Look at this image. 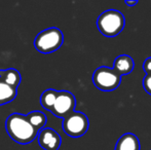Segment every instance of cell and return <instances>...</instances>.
Instances as JSON below:
<instances>
[{
	"label": "cell",
	"instance_id": "obj_2",
	"mask_svg": "<svg viewBox=\"0 0 151 150\" xmlns=\"http://www.w3.org/2000/svg\"><path fill=\"white\" fill-rule=\"evenodd\" d=\"M21 80L20 72L16 69L0 70V106L12 102L17 98Z\"/></svg>",
	"mask_w": 151,
	"mask_h": 150
},
{
	"label": "cell",
	"instance_id": "obj_13",
	"mask_svg": "<svg viewBox=\"0 0 151 150\" xmlns=\"http://www.w3.org/2000/svg\"><path fill=\"white\" fill-rule=\"evenodd\" d=\"M143 88L147 94L151 95V74H148L143 79Z\"/></svg>",
	"mask_w": 151,
	"mask_h": 150
},
{
	"label": "cell",
	"instance_id": "obj_14",
	"mask_svg": "<svg viewBox=\"0 0 151 150\" xmlns=\"http://www.w3.org/2000/svg\"><path fill=\"white\" fill-rule=\"evenodd\" d=\"M143 69H144V71H145L146 75L151 74V57L150 58H147L145 60V62H144V64H143Z\"/></svg>",
	"mask_w": 151,
	"mask_h": 150
},
{
	"label": "cell",
	"instance_id": "obj_12",
	"mask_svg": "<svg viewBox=\"0 0 151 150\" xmlns=\"http://www.w3.org/2000/svg\"><path fill=\"white\" fill-rule=\"evenodd\" d=\"M27 118L30 121V123L38 132H40L41 130H43L44 126H45L46 123V115L44 113L40 112V111H32V112L27 114Z\"/></svg>",
	"mask_w": 151,
	"mask_h": 150
},
{
	"label": "cell",
	"instance_id": "obj_15",
	"mask_svg": "<svg viewBox=\"0 0 151 150\" xmlns=\"http://www.w3.org/2000/svg\"><path fill=\"white\" fill-rule=\"evenodd\" d=\"M124 3H125V5L129 6V7H133V6H135L136 4L138 3V1H137V0H135V1H129V0H125Z\"/></svg>",
	"mask_w": 151,
	"mask_h": 150
},
{
	"label": "cell",
	"instance_id": "obj_1",
	"mask_svg": "<svg viewBox=\"0 0 151 150\" xmlns=\"http://www.w3.org/2000/svg\"><path fill=\"white\" fill-rule=\"evenodd\" d=\"M5 128L8 136L19 144L26 145L38 137V132L30 123L26 115L12 113L6 118Z\"/></svg>",
	"mask_w": 151,
	"mask_h": 150
},
{
	"label": "cell",
	"instance_id": "obj_9",
	"mask_svg": "<svg viewBox=\"0 0 151 150\" xmlns=\"http://www.w3.org/2000/svg\"><path fill=\"white\" fill-rule=\"evenodd\" d=\"M135 68V62L129 55H120L115 59L113 64V70L120 76L129 75Z\"/></svg>",
	"mask_w": 151,
	"mask_h": 150
},
{
	"label": "cell",
	"instance_id": "obj_3",
	"mask_svg": "<svg viewBox=\"0 0 151 150\" xmlns=\"http://www.w3.org/2000/svg\"><path fill=\"white\" fill-rule=\"evenodd\" d=\"M125 20L123 14L115 9L102 12L97 20V27L102 35L106 37H115L124 28Z\"/></svg>",
	"mask_w": 151,
	"mask_h": 150
},
{
	"label": "cell",
	"instance_id": "obj_5",
	"mask_svg": "<svg viewBox=\"0 0 151 150\" xmlns=\"http://www.w3.org/2000/svg\"><path fill=\"white\" fill-rule=\"evenodd\" d=\"M93 82L97 88L102 92H112L119 86L121 76L113 70V68L100 67L93 72Z\"/></svg>",
	"mask_w": 151,
	"mask_h": 150
},
{
	"label": "cell",
	"instance_id": "obj_11",
	"mask_svg": "<svg viewBox=\"0 0 151 150\" xmlns=\"http://www.w3.org/2000/svg\"><path fill=\"white\" fill-rule=\"evenodd\" d=\"M59 90H56L54 88H48V90H44L42 93L41 97H40V104L45 110L50 111L55 104L57 97H58Z\"/></svg>",
	"mask_w": 151,
	"mask_h": 150
},
{
	"label": "cell",
	"instance_id": "obj_7",
	"mask_svg": "<svg viewBox=\"0 0 151 150\" xmlns=\"http://www.w3.org/2000/svg\"><path fill=\"white\" fill-rule=\"evenodd\" d=\"M76 106V99L72 93L68 90H59L55 104L50 112L60 118H66L69 114L74 112Z\"/></svg>",
	"mask_w": 151,
	"mask_h": 150
},
{
	"label": "cell",
	"instance_id": "obj_8",
	"mask_svg": "<svg viewBox=\"0 0 151 150\" xmlns=\"http://www.w3.org/2000/svg\"><path fill=\"white\" fill-rule=\"evenodd\" d=\"M38 144L44 150H59L62 144L61 136L50 128H44L38 134Z\"/></svg>",
	"mask_w": 151,
	"mask_h": 150
},
{
	"label": "cell",
	"instance_id": "obj_4",
	"mask_svg": "<svg viewBox=\"0 0 151 150\" xmlns=\"http://www.w3.org/2000/svg\"><path fill=\"white\" fill-rule=\"evenodd\" d=\"M64 42L63 32L59 28H47L38 33L34 39L36 50L41 54H50L62 46Z\"/></svg>",
	"mask_w": 151,
	"mask_h": 150
},
{
	"label": "cell",
	"instance_id": "obj_6",
	"mask_svg": "<svg viewBox=\"0 0 151 150\" xmlns=\"http://www.w3.org/2000/svg\"><path fill=\"white\" fill-rule=\"evenodd\" d=\"M90 121L88 116L79 111H74L63 119L62 128L66 135L72 138L81 137L88 132Z\"/></svg>",
	"mask_w": 151,
	"mask_h": 150
},
{
	"label": "cell",
	"instance_id": "obj_10",
	"mask_svg": "<svg viewBox=\"0 0 151 150\" xmlns=\"http://www.w3.org/2000/svg\"><path fill=\"white\" fill-rule=\"evenodd\" d=\"M140 141L136 135L125 133L117 140L115 150H140Z\"/></svg>",
	"mask_w": 151,
	"mask_h": 150
}]
</instances>
